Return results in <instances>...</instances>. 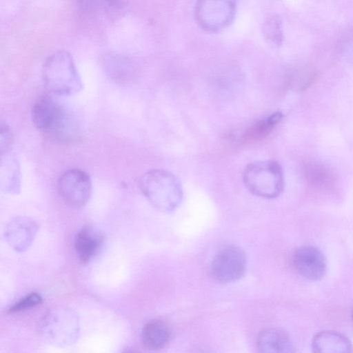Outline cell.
I'll return each instance as SVG.
<instances>
[{
  "instance_id": "15",
  "label": "cell",
  "mask_w": 353,
  "mask_h": 353,
  "mask_svg": "<svg viewBox=\"0 0 353 353\" xmlns=\"http://www.w3.org/2000/svg\"><path fill=\"white\" fill-rule=\"evenodd\" d=\"M61 107L47 95L39 97L34 103L31 119L38 130L45 132L49 128Z\"/></svg>"
},
{
  "instance_id": "19",
  "label": "cell",
  "mask_w": 353,
  "mask_h": 353,
  "mask_svg": "<svg viewBox=\"0 0 353 353\" xmlns=\"http://www.w3.org/2000/svg\"><path fill=\"white\" fill-rule=\"evenodd\" d=\"M41 302L42 298L39 294L30 293L12 305L8 309V312L13 313L23 311L34 307Z\"/></svg>"
},
{
  "instance_id": "3",
  "label": "cell",
  "mask_w": 353,
  "mask_h": 353,
  "mask_svg": "<svg viewBox=\"0 0 353 353\" xmlns=\"http://www.w3.org/2000/svg\"><path fill=\"white\" fill-rule=\"evenodd\" d=\"M39 330L48 343L65 347L72 345L79 335V321L77 314L66 306L55 307L41 319Z\"/></svg>"
},
{
  "instance_id": "14",
  "label": "cell",
  "mask_w": 353,
  "mask_h": 353,
  "mask_svg": "<svg viewBox=\"0 0 353 353\" xmlns=\"http://www.w3.org/2000/svg\"><path fill=\"white\" fill-rule=\"evenodd\" d=\"M257 347L262 352H293L294 345L288 334L280 328L263 330L257 337Z\"/></svg>"
},
{
  "instance_id": "9",
  "label": "cell",
  "mask_w": 353,
  "mask_h": 353,
  "mask_svg": "<svg viewBox=\"0 0 353 353\" xmlns=\"http://www.w3.org/2000/svg\"><path fill=\"white\" fill-rule=\"evenodd\" d=\"M38 228V224L31 218L16 216L6 227V241L15 251H26L34 241Z\"/></svg>"
},
{
  "instance_id": "16",
  "label": "cell",
  "mask_w": 353,
  "mask_h": 353,
  "mask_svg": "<svg viewBox=\"0 0 353 353\" xmlns=\"http://www.w3.org/2000/svg\"><path fill=\"white\" fill-rule=\"evenodd\" d=\"M171 331L163 321L154 320L145 325L142 330L141 340L145 347L157 350L163 347L170 341Z\"/></svg>"
},
{
  "instance_id": "11",
  "label": "cell",
  "mask_w": 353,
  "mask_h": 353,
  "mask_svg": "<svg viewBox=\"0 0 353 353\" xmlns=\"http://www.w3.org/2000/svg\"><path fill=\"white\" fill-rule=\"evenodd\" d=\"M44 133L52 141L60 143H69L78 139L79 128L73 117L61 107Z\"/></svg>"
},
{
  "instance_id": "6",
  "label": "cell",
  "mask_w": 353,
  "mask_h": 353,
  "mask_svg": "<svg viewBox=\"0 0 353 353\" xmlns=\"http://www.w3.org/2000/svg\"><path fill=\"white\" fill-rule=\"evenodd\" d=\"M57 190L65 203L72 208H80L88 203L91 196V179L85 172L71 169L60 176Z\"/></svg>"
},
{
  "instance_id": "13",
  "label": "cell",
  "mask_w": 353,
  "mask_h": 353,
  "mask_svg": "<svg viewBox=\"0 0 353 353\" xmlns=\"http://www.w3.org/2000/svg\"><path fill=\"white\" fill-rule=\"evenodd\" d=\"M103 241L102 234L93 228L81 229L74 239V248L80 261L89 262L99 252Z\"/></svg>"
},
{
  "instance_id": "22",
  "label": "cell",
  "mask_w": 353,
  "mask_h": 353,
  "mask_svg": "<svg viewBox=\"0 0 353 353\" xmlns=\"http://www.w3.org/2000/svg\"><path fill=\"white\" fill-rule=\"evenodd\" d=\"M352 323H353V312H352Z\"/></svg>"
},
{
  "instance_id": "20",
  "label": "cell",
  "mask_w": 353,
  "mask_h": 353,
  "mask_svg": "<svg viewBox=\"0 0 353 353\" xmlns=\"http://www.w3.org/2000/svg\"><path fill=\"white\" fill-rule=\"evenodd\" d=\"M0 153L10 151L12 143V133L10 126L6 122H1Z\"/></svg>"
},
{
  "instance_id": "12",
  "label": "cell",
  "mask_w": 353,
  "mask_h": 353,
  "mask_svg": "<svg viewBox=\"0 0 353 353\" xmlns=\"http://www.w3.org/2000/svg\"><path fill=\"white\" fill-rule=\"evenodd\" d=\"M0 186L3 191L9 194H16L20 192L19 163L10 151L1 154Z\"/></svg>"
},
{
  "instance_id": "4",
  "label": "cell",
  "mask_w": 353,
  "mask_h": 353,
  "mask_svg": "<svg viewBox=\"0 0 353 353\" xmlns=\"http://www.w3.org/2000/svg\"><path fill=\"white\" fill-rule=\"evenodd\" d=\"M243 181L251 193L265 199L279 196L285 185L282 168L272 160L258 161L248 165Z\"/></svg>"
},
{
  "instance_id": "1",
  "label": "cell",
  "mask_w": 353,
  "mask_h": 353,
  "mask_svg": "<svg viewBox=\"0 0 353 353\" xmlns=\"http://www.w3.org/2000/svg\"><path fill=\"white\" fill-rule=\"evenodd\" d=\"M139 187L148 201L161 212H172L181 202V183L168 171L154 169L145 172L140 179Z\"/></svg>"
},
{
  "instance_id": "21",
  "label": "cell",
  "mask_w": 353,
  "mask_h": 353,
  "mask_svg": "<svg viewBox=\"0 0 353 353\" xmlns=\"http://www.w3.org/2000/svg\"><path fill=\"white\" fill-rule=\"evenodd\" d=\"M104 1H105L107 2H109V3H112V2H113L115 0H104Z\"/></svg>"
},
{
  "instance_id": "2",
  "label": "cell",
  "mask_w": 353,
  "mask_h": 353,
  "mask_svg": "<svg viewBox=\"0 0 353 353\" xmlns=\"http://www.w3.org/2000/svg\"><path fill=\"white\" fill-rule=\"evenodd\" d=\"M42 78L46 88L59 95H73L83 88L73 59L65 51L55 52L45 60Z\"/></svg>"
},
{
  "instance_id": "5",
  "label": "cell",
  "mask_w": 353,
  "mask_h": 353,
  "mask_svg": "<svg viewBox=\"0 0 353 353\" xmlns=\"http://www.w3.org/2000/svg\"><path fill=\"white\" fill-rule=\"evenodd\" d=\"M236 10V0H197L194 16L203 30L218 32L232 23Z\"/></svg>"
},
{
  "instance_id": "10",
  "label": "cell",
  "mask_w": 353,
  "mask_h": 353,
  "mask_svg": "<svg viewBox=\"0 0 353 353\" xmlns=\"http://www.w3.org/2000/svg\"><path fill=\"white\" fill-rule=\"evenodd\" d=\"M315 353H350L353 345L347 337L335 331H321L316 333L311 343Z\"/></svg>"
},
{
  "instance_id": "18",
  "label": "cell",
  "mask_w": 353,
  "mask_h": 353,
  "mask_svg": "<svg viewBox=\"0 0 353 353\" xmlns=\"http://www.w3.org/2000/svg\"><path fill=\"white\" fill-rule=\"evenodd\" d=\"M262 32L266 39L272 44L281 46L283 41L281 19L277 15L268 17L263 24Z\"/></svg>"
},
{
  "instance_id": "7",
  "label": "cell",
  "mask_w": 353,
  "mask_h": 353,
  "mask_svg": "<svg viewBox=\"0 0 353 353\" xmlns=\"http://www.w3.org/2000/svg\"><path fill=\"white\" fill-rule=\"evenodd\" d=\"M246 258L239 248L228 245L221 248L214 256L210 272L220 283H230L239 279L245 271Z\"/></svg>"
},
{
  "instance_id": "8",
  "label": "cell",
  "mask_w": 353,
  "mask_h": 353,
  "mask_svg": "<svg viewBox=\"0 0 353 353\" xmlns=\"http://www.w3.org/2000/svg\"><path fill=\"white\" fill-rule=\"evenodd\" d=\"M292 263L297 272L304 278L316 281L321 279L326 272V260L316 248L304 245L295 250Z\"/></svg>"
},
{
  "instance_id": "17",
  "label": "cell",
  "mask_w": 353,
  "mask_h": 353,
  "mask_svg": "<svg viewBox=\"0 0 353 353\" xmlns=\"http://www.w3.org/2000/svg\"><path fill=\"white\" fill-rule=\"evenodd\" d=\"M282 119V112H276L260 119L245 131L241 141L244 143H251L263 139L271 133Z\"/></svg>"
}]
</instances>
